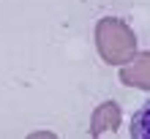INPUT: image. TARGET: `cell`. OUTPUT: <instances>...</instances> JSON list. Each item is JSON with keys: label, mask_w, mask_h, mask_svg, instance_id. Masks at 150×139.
I'll return each mask as SVG.
<instances>
[{"label": "cell", "mask_w": 150, "mask_h": 139, "mask_svg": "<svg viewBox=\"0 0 150 139\" xmlns=\"http://www.w3.org/2000/svg\"><path fill=\"white\" fill-rule=\"evenodd\" d=\"M131 136L137 139H150V101L131 117Z\"/></svg>", "instance_id": "1"}]
</instances>
